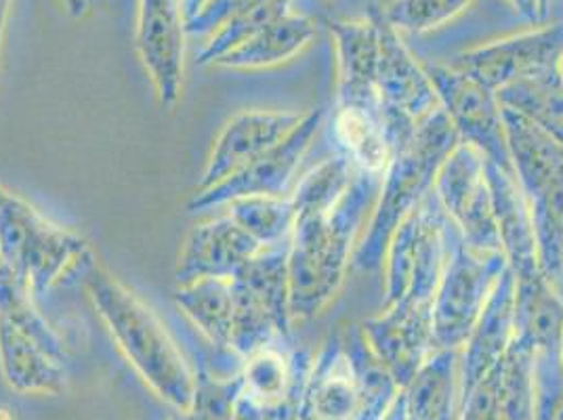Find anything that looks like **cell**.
<instances>
[{"mask_svg": "<svg viewBox=\"0 0 563 420\" xmlns=\"http://www.w3.org/2000/svg\"><path fill=\"white\" fill-rule=\"evenodd\" d=\"M380 175L357 170L345 196L327 212L301 214L288 240V281L292 322L311 320L341 290L355 237L375 209Z\"/></svg>", "mask_w": 563, "mask_h": 420, "instance_id": "obj_1", "label": "cell"}, {"mask_svg": "<svg viewBox=\"0 0 563 420\" xmlns=\"http://www.w3.org/2000/svg\"><path fill=\"white\" fill-rule=\"evenodd\" d=\"M85 286L97 316L145 385L177 412H188L196 374L158 316L95 261L85 272Z\"/></svg>", "mask_w": 563, "mask_h": 420, "instance_id": "obj_2", "label": "cell"}, {"mask_svg": "<svg viewBox=\"0 0 563 420\" xmlns=\"http://www.w3.org/2000/svg\"><path fill=\"white\" fill-rule=\"evenodd\" d=\"M461 137L442 108H435L431 114L417 122L412 141L394 152L387 164L375 209L366 223L364 237L355 244L352 265L360 272H375L383 265L389 240L396 234L399 223L419 209L422 200L433 191L440 166Z\"/></svg>", "mask_w": 563, "mask_h": 420, "instance_id": "obj_3", "label": "cell"}, {"mask_svg": "<svg viewBox=\"0 0 563 420\" xmlns=\"http://www.w3.org/2000/svg\"><path fill=\"white\" fill-rule=\"evenodd\" d=\"M0 263L45 295L74 269L93 263L89 242L47 219L0 184Z\"/></svg>", "mask_w": 563, "mask_h": 420, "instance_id": "obj_4", "label": "cell"}, {"mask_svg": "<svg viewBox=\"0 0 563 420\" xmlns=\"http://www.w3.org/2000/svg\"><path fill=\"white\" fill-rule=\"evenodd\" d=\"M505 269L503 253L473 251L446 217V263L431 311L433 350H461L465 345Z\"/></svg>", "mask_w": 563, "mask_h": 420, "instance_id": "obj_5", "label": "cell"}, {"mask_svg": "<svg viewBox=\"0 0 563 420\" xmlns=\"http://www.w3.org/2000/svg\"><path fill=\"white\" fill-rule=\"evenodd\" d=\"M433 196L463 242L477 253H503L486 177V156L470 143H459L438 170Z\"/></svg>", "mask_w": 563, "mask_h": 420, "instance_id": "obj_6", "label": "cell"}, {"mask_svg": "<svg viewBox=\"0 0 563 420\" xmlns=\"http://www.w3.org/2000/svg\"><path fill=\"white\" fill-rule=\"evenodd\" d=\"M424 70L433 82L440 108L454 124L461 141L479 150L486 161L511 170L503 106L496 93L450 64L424 62Z\"/></svg>", "mask_w": 563, "mask_h": 420, "instance_id": "obj_7", "label": "cell"}, {"mask_svg": "<svg viewBox=\"0 0 563 420\" xmlns=\"http://www.w3.org/2000/svg\"><path fill=\"white\" fill-rule=\"evenodd\" d=\"M327 112L313 108L306 112L299 124L274 147L261 154L253 163L242 166L217 186L196 191L188 202L189 212H207L217 207H228L238 198L251 196H284L295 177L309 145L318 137Z\"/></svg>", "mask_w": 563, "mask_h": 420, "instance_id": "obj_8", "label": "cell"}, {"mask_svg": "<svg viewBox=\"0 0 563 420\" xmlns=\"http://www.w3.org/2000/svg\"><path fill=\"white\" fill-rule=\"evenodd\" d=\"M562 55L563 22H558L463 51L448 64L498 93L517 80L558 70Z\"/></svg>", "mask_w": 563, "mask_h": 420, "instance_id": "obj_9", "label": "cell"}, {"mask_svg": "<svg viewBox=\"0 0 563 420\" xmlns=\"http://www.w3.org/2000/svg\"><path fill=\"white\" fill-rule=\"evenodd\" d=\"M186 36L181 0H140L135 48L165 110L177 106L184 89Z\"/></svg>", "mask_w": 563, "mask_h": 420, "instance_id": "obj_10", "label": "cell"}, {"mask_svg": "<svg viewBox=\"0 0 563 420\" xmlns=\"http://www.w3.org/2000/svg\"><path fill=\"white\" fill-rule=\"evenodd\" d=\"M368 15L373 18L378 32V106L398 110L419 122L435 108H440L438 95L429 74L424 70V64L406 47L401 32L385 22L378 7H373Z\"/></svg>", "mask_w": 563, "mask_h": 420, "instance_id": "obj_11", "label": "cell"}, {"mask_svg": "<svg viewBox=\"0 0 563 420\" xmlns=\"http://www.w3.org/2000/svg\"><path fill=\"white\" fill-rule=\"evenodd\" d=\"M301 117L303 114L280 110H246L235 114L214 140L196 191L217 186L242 166L253 163L280 143L299 124Z\"/></svg>", "mask_w": 563, "mask_h": 420, "instance_id": "obj_12", "label": "cell"}, {"mask_svg": "<svg viewBox=\"0 0 563 420\" xmlns=\"http://www.w3.org/2000/svg\"><path fill=\"white\" fill-rule=\"evenodd\" d=\"M516 339V276L507 269L494 284L470 339L461 347V397L498 366Z\"/></svg>", "mask_w": 563, "mask_h": 420, "instance_id": "obj_13", "label": "cell"}, {"mask_svg": "<svg viewBox=\"0 0 563 420\" xmlns=\"http://www.w3.org/2000/svg\"><path fill=\"white\" fill-rule=\"evenodd\" d=\"M263 246L232 217H219L189 230L175 267L177 286L202 278H232Z\"/></svg>", "mask_w": 563, "mask_h": 420, "instance_id": "obj_14", "label": "cell"}, {"mask_svg": "<svg viewBox=\"0 0 563 420\" xmlns=\"http://www.w3.org/2000/svg\"><path fill=\"white\" fill-rule=\"evenodd\" d=\"M336 51V103L378 112V32L373 18L330 22Z\"/></svg>", "mask_w": 563, "mask_h": 420, "instance_id": "obj_15", "label": "cell"}, {"mask_svg": "<svg viewBox=\"0 0 563 420\" xmlns=\"http://www.w3.org/2000/svg\"><path fill=\"white\" fill-rule=\"evenodd\" d=\"M360 406L362 399L350 357L341 336H332L311 362L299 420H357Z\"/></svg>", "mask_w": 563, "mask_h": 420, "instance_id": "obj_16", "label": "cell"}, {"mask_svg": "<svg viewBox=\"0 0 563 420\" xmlns=\"http://www.w3.org/2000/svg\"><path fill=\"white\" fill-rule=\"evenodd\" d=\"M0 374L4 383L30 396H59L66 389V357L0 318Z\"/></svg>", "mask_w": 563, "mask_h": 420, "instance_id": "obj_17", "label": "cell"}, {"mask_svg": "<svg viewBox=\"0 0 563 420\" xmlns=\"http://www.w3.org/2000/svg\"><path fill=\"white\" fill-rule=\"evenodd\" d=\"M486 177L493 191L494 214L500 235V251L516 278L540 274L537 240L528 200L517 184L516 175L486 161ZM544 274V272H542Z\"/></svg>", "mask_w": 563, "mask_h": 420, "instance_id": "obj_18", "label": "cell"}, {"mask_svg": "<svg viewBox=\"0 0 563 420\" xmlns=\"http://www.w3.org/2000/svg\"><path fill=\"white\" fill-rule=\"evenodd\" d=\"M406 420H456L461 410V350H433L401 389Z\"/></svg>", "mask_w": 563, "mask_h": 420, "instance_id": "obj_19", "label": "cell"}, {"mask_svg": "<svg viewBox=\"0 0 563 420\" xmlns=\"http://www.w3.org/2000/svg\"><path fill=\"white\" fill-rule=\"evenodd\" d=\"M316 36V22L297 11H288L274 24L261 30L251 41L228 51L212 62L211 68L221 70H265L286 64L299 55Z\"/></svg>", "mask_w": 563, "mask_h": 420, "instance_id": "obj_20", "label": "cell"}, {"mask_svg": "<svg viewBox=\"0 0 563 420\" xmlns=\"http://www.w3.org/2000/svg\"><path fill=\"white\" fill-rule=\"evenodd\" d=\"M311 362L301 353H288L274 345L242 360V394L251 397L261 410L282 401L301 399Z\"/></svg>", "mask_w": 563, "mask_h": 420, "instance_id": "obj_21", "label": "cell"}, {"mask_svg": "<svg viewBox=\"0 0 563 420\" xmlns=\"http://www.w3.org/2000/svg\"><path fill=\"white\" fill-rule=\"evenodd\" d=\"M511 170L523 196L530 198L563 175V147L530 120L503 108Z\"/></svg>", "mask_w": 563, "mask_h": 420, "instance_id": "obj_22", "label": "cell"}, {"mask_svg": "<svg viewBox=\"0 0 563 420\" xmlns=\"http://www.w3.org/2000/svg\"><path fill=\"white\" fill-rule=\"evenodd\" d=\"M175 303L214 351L235 357L230 350L234 303L228 278H202L177 286Z\"/></svg>", "mask_w": 563, "mask_h": 420, "instance_id": "obj_23", "label": "cell"}, {"mask_svg": "<svg viewBox=\"0 0 563 420\" xmlns=\"http://www.w3.org/2000/svg\"><path fill=\"white\" fill-rule=\"evenodd\" d=\"M563 303L551 280L540 272L516 278V336L534 350L560 345Z\"/></svg>", "mask_w": 563, "mask_h": 420, "instance_id": "obj_24", "label": "cell"}, {"mask_svg": "<svg viewBox=\"0 0 563 420\" xmlns=\"http://www.w3.org/2000/svg\"><path fill=\"white\" fill-rule=\"evenodd\" d=\"M496 97L503 108L530 120L563 147V82L560 71H544L517 80L500 89Z\"/></svg>", "mask_w": 563, "mask_h": 420, "instance_id": "obj_25", "label": "cell"}, {"mask_svg": "<svg viewBox=\"0 0 563 420\" xmlns=\"http://www.w3.org/2000/svg\"><path fill=\"white\" fill-rule=\"evenodd\" d=\"M341 345L350 357V364L357 380V389H360V399H362L357 420L383 419L401 391L398 383L368 347L362 334V328H350L341 336Z\"/></svg>", "mask_w": 563, "mask_h": 420, "instance_id": "obj_26", "label": "cell"}, {"mask_svg": "<svg viewBox=\"0 0 563 420\" xmlns=\"http://www.w3.org/2000/svg\"><path fill=\"white\" fill-rule=\"evenodd\" d=\"M334 137L343 156L360 170L383 175L391 161V145L380 126L378 112L364 108H339L334 114Z\"/></svg>", "mask_w": 563, "mask_h": 420, "instance_id": "obj_27", "label": "cell"}, {"mask_svg": "<svg viewBox=\"0 0 563 420\" xmlns=\"http://www.w3.org/2000/svg\"><path fill=\"white\" fill-rule=\"evenodd\" d=\"M526 200L540 269L553 281L563 272V175Z\"/></svg>", "mask_w": 563, "mask_h": 420, "instance_id": "obj_28", "label": "cell"}, {"mask_svg": "<svg viewBox=\"0 0 563 420\" xmlns=\"http://www.w3.org/2000/svg\"><path fill=\"white\" fill-rule=\"evenodd\" d=\"M228 217L261 246H278L290 240L297 212L286 196H251L232 200Z\"/></svg>", "mask_w": 563, "mask_h": 420, "instance_id": "obj_29", "label": "cell"}, {"mask_svg": "<svg viewBox=\"0 0 563 420\" xmlns=\"http://www.w3.org/2000/svg\"><path fill=\"white\" fill-rule=\"evenodd\" d=\"M534 347L514 339L503 360L498 420H534Z\"/></svg>", "mask_w": 563, "mask_h": 420, "instance_id": "obj_30", "label": "cell"}, {"mask_svg": "<svg viewBox=\"0 0 563 420\" xmlns=\"http://www.w3.org/2000/svg\"><path fill=\"white\" fill-rule=\"evenodd\" d=\"M357 170L360 168L343 154L311 168L290 196L297 217L332 209L352 186Z\"/></svg>", "mask_w": 563, "mask_h": 420, "instance_id": "obj_31", "label": "cell"}, {"mask_svg": "<svg viewBox=\"0 0 563 420\" xmlns=\"http://www.w3.org/2000/svg\"><path fill=\"white\" fill-rule=\"evenodd\" d=\"M292 2L295 0H265L253 9L238 13L228 24L221 25L212 34L209 43L198 55V64L211 68L214 59H219L221 55H225L228 51H232L238 45L251 41L253 36H257L261 30H265L267 25L280 20L282 15H286L288 11H292Z\"/></svg>", "mask_w": 563, "mask_h": 420, "instance_id": "obj_32", "label": "cell"}, {"mask_svg": "<svg viewBox=\"0 0 563 420\" xmlns=\"http://www.w3.org/2000/svg\"><path fill=\"white\" fill-rule=\"evenodd\" d=\"M471 2L473 0H389L378 7V11L398 32L422 34L454 20Z\"/></svg>", "mask_w": 563, "mask_h": 420, "instance_id": "obj_33", "label": "cell"}, {"mask_svg": "<svg viewBox=\"0 0 563 420\" xmlns=\"http://www.w3.org/2000/svg\"><path fill=\"white\" fill-rule=\"evenodd\" d=\"M534 420H563V368L560 345L534 350Z\"/></svg>", "mask_w": 563, "mask_h": 420, "instance_id": "obj_34", "label": "cell"}, {"mask_svg": "<svg viewBox=\"0 0 563 420\" xmlns=\"http://www.w3.org/2000/svg\"><path fill=\"white\" fill-rule=\"evenodd\" d=\"M500 374L503 362L494 366L470 394L461 397V410L456 420H498V397H500Z\"/></svg>", "mask_w": 563, "mask_h": 420, "instance_id": "obj_35", "label": "cell"}, {"mask_svg": "<svg viewBox=\"0 0 563 420\" xmlns=\"http://www.w3.org/2000/svg\"><path fill=\"white\" fill-rule=\"evenodd\" d=\"M265 0H207L202 9L186 22L188 36H212L219 27L228 24L238 13L253 9Z\"/></svg>", "mask_w": 563, "mask_h": 420, "instance_id": "obj_36", "label": "cell"}, {"mask_svg": "<svg viewBox=\"0 0 563 420\" xmlns=\"http://www.w3.org/2000/svg\"><path fill=\"white\" fill-rule=\"evenodd\" d=\"M517 15L528 24H542L540 20L539 0H507Z\"/></svg>", "mask_w": 563, "mask_h": 420, "instance_id": "obj_37", "label": "cell"}, {"mask_svg": "<svg viewBox=\"0 0 563 420\" xmlns=\"http://www.w3.org/2000/svg\"><path fill=\"white\" fill-rule=\"evenodd\" d=\"M232 420H265L257 404L244 394H240L235 401L234 419Z\"/></svg>", "mask_w": 563, "mask_h": 420, "instance_id": "obj_38", "label": "cell"}, {"mask_svg": "<svg viewBox=\"0 0 563 420\" xmlns=\"http://www.w3.org/2000/svg\"><path fill=\"white\" fill-rule=\"evenodd\" d=\"M13 0H0V70H2V47H4V34H7V22L11 15Z\"/></svg>", "mask_w": 563, "mask_h": 420, "instance_id": "obj_39", "label": "cell"}, {"mask_svg": "<svg viewBox=\"0 0 563 420\" xmlns=\"http://www.w3.org/2000/svg\"><path fill=\"white\" fill-rule=\"evenodd\" d=\"M380 420H406V408H404V396L399 391L398 399L394 401V406L387 410V415Z\"/></svg>", "mask_w": 563, "mask_h": 420, "instance_id": "obj_40", "label": "cell"}, {"mask_svg": "<svg viewBox=\"0 0 563 420\" xmlns=\"http://www.w3.org/2000/svg\"><path fill=\"white\" fill-rule=\"evenodd\" d=\"M205 2H207V0H181V4H184V13H186V22L202 9V4H205Z\"/></svg>", "mask_w": 563, "mask_h": 420, "instance_id": "obj_41", "label": "cell"}, {"mask_svg": "<svg viewBox=\"0 0 563 420\" xmlns=\"http://www.w3.org/2000/svg\"><path fill=\"white\" fill-rule=\"evenodd\" d=\"M551 2H553V0H539L540 20H542V24H547V18H549V9H551Z\"/></svg>", "mask_w": 563, "mask_h": 420, "instance_id": "obj_42", "label": "cell"}, {"mask_svg": "<svg viewBox=\"0 0 563 420\" xmlns=\"http://www.w3.org/2000/svg\"><path fill=\"white\" fill-rule=\"evenodd\" d=\"M13 412H15V410H11L9 406H2V404H0V420H15Z\"/></svg>", "mask_w": 563, "mask_h": 420, "instance_id": "obj_43", "label": "cell"}, {"mask_svg": "<svg viewBox=\"0 0 563 420\" xmlns=\"http://www.w3.org/2000/svg\"><path fill=\"white\" fill-rule=\"evenodd\" d=\"M170 420H194V417L189 412H177V417H173Z\"/></svg>", "mask_w": 563, "mask_h": 420, "instance_id": "obj_44", "label": "cell"}, {"mask_svg": "<svg viewBox=\"0 0 563 420\" xmlns=\"http://www.w3.org/2000/svg\"><path fill=\"white\" fill-rule=\"evenodd\" d=\"M560 357H562V368H563V328H562V334H560Z\"/></svg>", "mask_w": 563, "mask_h": 420, "instance_id": "obj_45", "label": "cell"}, {"mask_svg": "<svg viewBox=\"0 0 563 420\" xmlns=\"http://www.w3.org/2000/svg\"><path fill=\"white\" fill-rule=\"evenodd\" d=\"M558 71H560V78H562V82H563V55H562V59H560V66H558Z\"/></svg>", "mask_w": 563, "mask_h": 420, "instance_id": "obj_46", "label": "cell"}]
</instances>
